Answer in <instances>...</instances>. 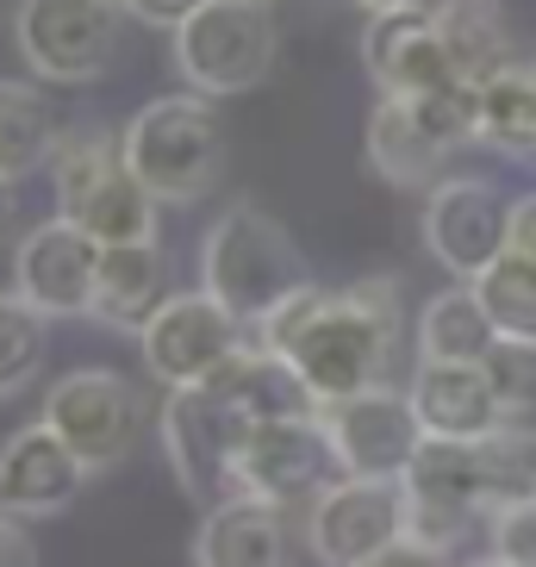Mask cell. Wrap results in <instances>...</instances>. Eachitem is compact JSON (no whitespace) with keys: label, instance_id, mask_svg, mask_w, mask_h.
Masks as SVG:
<instances>
[{"label":"cell","instance_id":"obj_1","mask_svg":"<svg viewBox=\"0 0 536 567\" xmlns=\"http://www.w3.org/2000/svg\"><path fill=\"white\" fill-rule=\"evenodd\" d=\"M400 275H369L350 287H293L275 312L250 324L256 350L293 362L312 400H350L362 386H381L400 355Z\"/></svg>","mask_w":536,"mask_h":567},{"label":"cell","instance_id":"obj_2","mask_svg":"<svg viewBox=\"0 0 536 567\" xmlns=\"http://www.w3.org/2000/svg\"><path fill=\"white\" fill-rule=\"evenodd\" d=\"M118 156L156 206H194L225 182V118L206 94H156L118 125Z\"/></svg>","mask_w":536,"mask_h":567},{"label":"cell","instance_id":"obj_3","mask_svg":"<svg viewBox=\"0 0 536 567\" xmlns=\"http://www.w3.org/2000/svg\"><path fill=\"white\" fill-rule=\"evenodd\" d=\"M306 256L293 244L281 218L256 200H237L231 213H218L200 237V287L213 293L218 306H231L244 324H256L262 312L306 287Z\"/></svg>","mask_w":536,"mask_h":567},{"label":"cell","instance_id":"obj_4","mask_svg":"<svg viewBox=\"0 0 536 567\" xmlns=\"http://www.w3.org/2000/svg\"><path fill=\"white\" fill-rule=\"evenodd\" d=\"M44 168H51L56 213L82 225L94 244H156V200L125 168L113 132H101V125L56 132V151Z\"/></svg>","mask_w":536,"mask_h":567},{"label":"cell","instance_id":"obj_5","mask_svg":"<svg viewBox=\"0 0 536 567\" xmlns=\"http://www.w3.org/2000/svg\"><path fill=\"white\" fill-rule=\"evenodd\" d=\"M168 38H175L182 82L206 101H231V94L262 87L281 56V25H275V7H262V0H200Z\"/></svg>","mask_w":536,"mask_h":567},{"label":"cell","instance_id":"obj_6","mask_svg":"<svg viewBox=\"0 0 536 567\" xmlns=\"http://www.w3.org/2000/svg\"><path fill=\"white\" fill-rule=\"evenodd\" d=\"M125 0H19L13 44L44 87H87L125 51Z\"/></svg>","mask_w":536,"mask_h":567},{"label":"cell","instance_id":"obj_7","mask_svg":"<svg viewBox=\"0 0 536 567\" xmlns=\"http://www.w3.org/2000/svg\"><path fill=\"white\" fill-rule=\"evenodd\" d=\"M405 486V536L462 549L486 524V474H481V443L462 436H424L400 474Z\"/></svg>","mask_w":536,"mask_h":567},{"label":"cell","instance_id":"obj_8","mask_svg":"<svg viewBox=\"0 0 536 567\" xmlns=\"http://www.w3.org/2000/svg\"><path fill=\"white\" fill-rule=\"evenodd\" d=\"M44 424L101 474V467H118L137 450V436H144V393L118 368H69L44 393Z\"/></svg>","mask_w":536,"mask_h":567},{"label":"cell","instance_id":"obj_9","mask_svg":"<svg viewBox=\"0 0 536 567\" xmlns=\"http://www.w3.org/2000/svg\"><path fill=\"white\" fill-rule=\"evenodd\" d=\"M137 343H144V368H151L163 386H200V381H213L237 350H250L256 337H250V324H244L231 306H218L206 287H175V293L151 312V324L137 331Z\"/></svg>","mask_w":536,"mask_h":567},{"label":"cell","instance_id":"obj_10","mask_svg":"<svg viewBox=\"0 0 536 567\" xmlns=\"http://www.w3.org/2000/svg\"><path fill=\"white\" fill-rule=\"evenodd\" d=\"M337 450L324 436L319 412L306 417H268V424H244L231 455V493H250L268 505H306L324 481H337Z\"/></svg>","mask_w":536,"mask_h":567},{"label":"cell","instance_id":"obj_11","mask_svg":"<svg viewBox=\"0 0 536 567\" xmlns=\"http://www.w3.org/2000/svg\"><path fill=\"white\" fill-rule=\"evenodd\" d=\"M405 536V486L386 474H337L306 499V549L324 567H355Z\"/></svg>","mask_w":536,"mask_h":567},{"label":"cell","instance_id":"obj_12","mask_svg":"<svg viewBox=\"0 0 536 567\" xmlns=\"http://www.w3.org/2000/svg\"><path fill=\"white\" fill-rule=\"evenodd\" d=\"M505 218H512V200L486 175H443L436 187H424V256L436 268H450L455 281H474L505 250Z\"/></svg>","mask_w":536,"mask_h":567},{"label":"cell","instance_id":"obj_13","mask_svg":"<svg viewBox=\"0 0 536 567\" xmlns=\"http://www.w3.org/2000/svg\"><path fill=\"white\" fill-rule=\"evenodd\" d=\"M156 424H163V455L187 499H200V505L225 499L231 493V455H237V436H244V417L200 381V386H168Z\"/></svg>","mask_w":536,"mask_h":567},{"label":"cell","instance_id":"obj_14","mask_svg":"<svg viewBox=\"0 0 536 567\" xmlns=\"http://www.w3.org/2000/svg\"><path fill=\"white\" fill-rule=\"evenodd\" d=\"M319 424H324V436H331L343 474H386V481H400L412 450L424 443L412 393H400V386H386V381L362 386L350 400L319 405Z\"/></svg>","mask_w":536,"mask_h":567},{"label":"cell","instance_id":"obj_15","mask_svg":"<svg viewBox=\"0 0 536 567\" xmlns=\"http://www.w3.org/2000/svg\"><path fill=\"white\" fill-rule=\"evenodd\" d=\"M94 268H101V244L82 225H69L63 213L32 225L13 244V287L44 318H87V306H94Z\"/></svg>","mask_w":536,"mask_h":567},{"label":"cell","instance_id":"obj_16","mask_svg":"<svg viewBox=\"0 0 536 567\" xmlns=\"http://www.w3.org/2000/svg\"><path fill=\"white\" fill-rule=\"evenodd\" d=\"M87 474L94 467L38 417V424H25V431H13L0 443V512L25 517V524L63 517L87 493Z\"/></svg>","mask_w":536,"mask_h":567},{"label":"cell","instance_id":"obj_17","mask_svg":"<svg viewBox=\"0 0 536 567\" xmlns=\"http://www.w3.org/2000/svg\"><path fill=\"white\" fill-rule=\"evenodd\" d=\"M362 69H369L374 94H393V101H412V94H431V87L455 82L450 56H443V38L431 25V7L369 13V25H362Z\"/></svg>","mask_w":536,"mask_h":567},{"label":"cell","instance_id":"obj_18","mask_svg":"<svg viewBox=\"0 0 536 567\" xmlns=\"http://www.w3.org/2000/svg\"><path fill=\"white\" fill-rule=\"evenodd\" d=\"M194 561L200 567H287V517L281 505L225 493L206 505L194 530Z\"/></svg>","mask_w":536,"mask_h":567},{"label":"cell","instance_id":"obj_19","mask_svg":"<svg viewBox=\"0 0 536 567\" xmlns=\"http://www.w3.org/2000/svg\"><path fill=\"white\" fill-rule=\"evenodd\" d=\"M412 412H419L424 436H462V443H481L493 424H505L493 386H486L481 362H419L412 374Z\"/></svg>","mask_w":536,"mask_h":567},{"label":"cell","instance_id":"obj_20","mask_svg":"<svg viewBox=\"0 0 536 567\" xmlns=\"http://www.w3.org/2000/svg\"><path fill=\"white\" fill-rule=\"evenodd\" d=\"M168 293H175V287H168V256H163V244H101V268H94V306H87V318L137 337Z\"/></svg>","mask_w":536,"mask_h":567},{"label":"cell","instance_id":"obj_21","mask_svg":"<svg viewBox=\"0 0 536 567\" xmlns=\"http://www.w3.org/2000/svg\"><path fill=\"white\" fill-rule=\"evenodd\" d=\"M431 25L443 38L455 82L481 87L505 63H518V25L505 13V0H431Z\"/></svg>","mask_w":536,"mask_h":567},{"label":"cell","instance_id":"obj_22","mask_svg":"<svg viewBox=\"0 0 536 567\" xmlns=\"http://www.w3.org/2000/svg\"><path fill=\"white\" fill-rule=\"evenodd\" d=\"M362 156H369V168L386 187H405V194L436 187L443 182V163H450V151H443V144L419 125V113L405 101H393V94L374 101L369 132H362Z\"/></svg>","mask_w":536,"mask_h":567},{"label":"cell","instance_id":"obj_23","mask_svg":"<svg viewBox=\"0 0 536 567\" xmlns=\"http://www.w3.org/2000/svg\"><path fill=\"white\" fill-rule=\"evenodd\" d=\"M206 386H213V393L231 405L244 424H268V417H306V412H319L312 386L293 374V362L256 350V343H250V350H237Z\"/></svg>","mask_w":536,"mask_h":567},{"label":"cell","instance_id":"obj_24","mask_svg":"<svg viewBox=\"0 0 536 567\" xmlns=\"http://www.w3.org/2000/svg\"><path fill=\"white\" fill-rule=\"evenodd\" d=\"M493 318H486L474 281H455V287H436L431 300L419 306V362H481L493 350Z\"/></svg>","mask_w":536,"mask_h":567},{"label":"cell","instance_id":"obj_25","mask_svg":"<svg viewBox=\"0 0 536 567\" xmlns=\"http://www.w3.org/2000/svg\"><path fill=\"white\" fill-rule=\"evenodd\" d=\"M474 125L486 151L536 163V63H505L499 75H486L474 87Z\"/></svg>","mask_w":536,"mask_h":567},{"label":"cell","instance_id":"obj_26","mask_svg":"<svg viewBox=\"0 0 536 567\" xmlns=\"http://www.w3.org/2000/svg\"><path fill=\"white\" fill-rule=\"evenodd\" d=\"M56 113L44 101V82H13L0 75V182H25L51 163L56 151Z\"/></svg>","mask_w":536,"mask_h":567},{"label":"cell","instance_id":"obj_27","mask_svg":"<svg viewBox=\"0 0 536 567\" xmlns=\"http://www.w3.org/2000/svg\"><path fill=\"white\" fill-rule=\"evenodd\" d=\"M51 355V318L38 312L19 287H0V405L25 400Z\"/></svg>","mask_w":536,"mask_h":567},{"label":"cell","instance_id":"obj_28","mask_svg":"<svg viewBox=\"0 0 536 567\" xmlns=\"http://www.w3.org/2000/svg\"><path fill=\"white\" fill-rule=\"evenodd\" d=\"M474 293H481V306L499 337H536V262L530 256L499 250L474 275Z\"/></svg>","mask_w":536,"mask_h":567},{"label":"cell","instance_id":"obj_29","mask_svg":"<svg viewBox=\"0 0 536 567\" xmlns=\"http://www.w3.org/2000/svg\"><path fill=\"white\" fill-rule=\"evenodd\" d=\"M481 474H486V512L505 499H530L536 493V424L530 417H505L481 436Z\"/></svg>","mask_w":536,"mask_h":567},{"label":"cell","instance_id":"obj_30","mask_svg":"<svg viewBox=\"0 0 536 567\" xmlns=\"http://www.w3.org/2000/svg\"><path fill=\"white\" fill-rule=\"evenodd\" d=\"M481 374L505 417L536 412V337H493V350L481 355Z\"/></svg>","mask_w":536,"mask_h":567},{"label":"cell","instance_id":"obj_31","mask_svg":"<svg viewBox=\"0 0 536 567\" xmlns=\"http://www.w3.org/2000/svg\"><path fill=\"white\" fill-rule=\"evenodd\" d=\"M412 113H419V125L443 144V151H468V144H481V125H474V87L468 82H443L431 87V94H412Z\"/></svg>","mask_w":536,"mask_h":567},{"label":"cell","instance_id":"obj_32","mask_svg":"<svg viewBox=\"0 0 536 567\" xmlns=\"http://www.w3.org/2000/svg\"><path fill=\"white\" fill-rule=\"evenodd\" d=\"M486 549L512 567H536V493L486 512Z\"/></svg>","mask_w":536,"mask_h":567},{"label":"cell","instance_id":"obj_33","mask_svg":"<svg viewBox=\"0 0 536 567\" xmlns=\"http://www.w3.org/2000/svg\"><path fill=\"white\" fill-rule=\"evenodd\" d=\"M355 567H455L450 549H436V543H419V536H393L386 549H374L369 561Z\"/></svg>","mask_w":536,"mask_h":567},{"label":"cell","instance_id":"obj_34","mask_svg":"<svg viewBox=\"0 0 536 567\" xmlns=\"http://www.w3.org/2000/svg\"><path fill=\"white\" fill-rule=\"evenodd\" d=\"M0 567H44L25 517H13V512H0Z\"/></svg>","mask_w":536,"mask_h":567},{"label":"cell","instance_id":"obj_35","mask_svg":"<svg viewBox=\"0 0 536 567\" xmlns=\"http://www.w3.org/2000/svg\"><path fill=\"white\" fill-rule=\"evenodd\" d=\"M505 250H518L536 262V187L512 200V218H505Z\"/></svg>","mask_w":536,"mask_h":567},{"label":"cell","instance_id":"obj_36","mask_svg":"<svg viewBox=\"0 0 536 567\" xmlns=\"http://www.w3.org/2000/svg\"><path fill=\"white\" fill-rule=\"evenodd\" d=\"M194 7H200V0H125V13L144 19V25H163V32H175Z\"/></svg>","mask_w":536,"mask_h":567},{"label":"cell","instance_id":"obj_37","mask_svg":"<svg viewBox=\"0 0 536 567\" xmlns=\"http://www.w3.org/2000/svg\"><path fill=\"white\" fill-rule=\"evenodd\" d=\"M19 182H0V250L13 244V231H19V194H13Z\"/></svg>","mask_w":536,"mask_h":567},{"label":"cell","instance_id":"obj_38","mask_svg":"<svg viewBox=\"0 0 536 567\" xmlns=\"http://www.w3.org/2000/svg\"><path fill=\"white\" fill-rule=\"evenodd\" d=\"M350 7H362V13H386V7H431V0H350Z\"/></svg>","mask_w":536,"mask_h":567},{"label":"cell","instance_id":"obj_39","mask_svg":"<svg viewBox=\"0 0 536 567\" xmlns=\"http://www.w3.org/2000/svg\"><path fill=\"white\" fill-rule=\"evenodd\" d=\"M455 567H512V561H499V555L486 549V561H455Z\"/></svg>","mask_w":536,"mask_h":567},{"label":"cell","instance_id":"obj_40","mask_svg":"<svg viewBox=\"0 0 536 567\" xmlns=\"http://www.w3.org/2000/svg\"><path fill=\"white\" fill-rule=\"evenodd\" d=\"M262 7H287V0H262Z\"/></svg>","mask_w":536,"mask_h":567}]
</instances>
